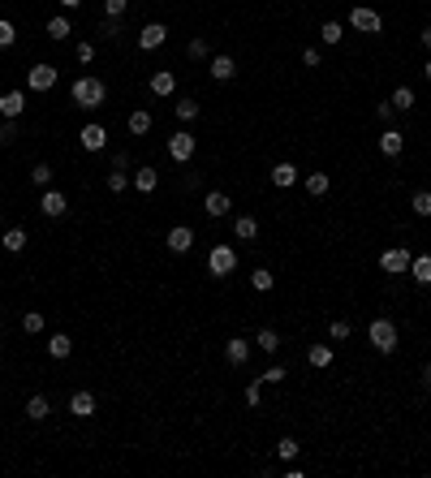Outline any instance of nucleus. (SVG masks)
I'll return each mask as SVG.
<instances>
[{"label": "nucleus", "mask_w": 431, "mask_h": 478, "mask_svg": "<svg viewBox=\"0 0 431 478\" xmlns=\"http://www.w3.org/2000/svg\"><path fill=\"white\" fill-rule=\"evenodd\" d=\"M22 332L39 337V332H43V315H39V310H26V315H22Z\"/></svg>", "instance_id": "40"}, {"label": "nucleus", "mask_w": 431, "mask_h": 478, "mask_svg": "<svg viewBox=\"0 0 431 478\" xmlns=\"http://www.w3.org/2000/svg\"><path fill=\"white\" fill-rule=\"evenodd\" d=\"M164 39H168V26L164 22H142V30H138V47H142V52L164 47Z\"/></svg>", "instance_id": "10"}, {"label": "nucleus", "mask_w": 431, "mask_h": 478, "mask_svg": "<svg viewBox=\"0 0 431 478\" xmlns=\"http://www.w3.org/2000/svg\"><path fill=\"white\" fill-rule=\"evenodd\" d=\"M250 284H254V289H259V293H267V289H272V284H276V276L267 272V267H254V272H250Z\"/></svg>", "instance_id": "35"}, {"label": "nucleus", "mask_w": 431, "mask_h": 478, "mask_svg": "<svg viewBox=\"0 0 431 478\" xmlns=\"http://www.w3.org/2000/svg\"><path fill=\"white\" fill-rule=\"evenodd\" d=\"M26 242H30V233H26L22 225H13V229H5V237H0V246H5L9 254H22V250H26Z\"/></svg>", "instance_id": "19"}, {"label": "nucleus", "mask_w": 431, "mask_h": 478, "mask_svg": "<svg viewBox=\"0 0 431 478\" xmlns=\"http://www.w3.org/2000/svg\"><path fill=\"white\" fill-rule=\"evenodd\" d=\"M130 0H104V18H125Z\"/></svg>", "instance_id": "46"}, {"label": "nucleus", "mask_w": 431, "mask_h": 478, "mask_svg": "<svg viewBox=\"0 0 431 478\" xmlns=\"http://www.w3.org/2000/svg\"><path fill=\"white\" fill-rule=\"evenodd\" d=\"M78 5H82V0H60V9H78Z\"/></svg>", "instance_id": "54"}, {"label": "nucleus", "mask_w": 431, "mask_h": 478, "mask_svg": "<svg viewBox=\"0 0 431 478\" xmlns=\"http://www.w3.org/2000/svg\"><path fill=\"white\" fill-rule=\"evenodd\" d=\"M0 225H5V212H0Z\"/></svg>", "instance_id": "56"}, {"label": "nucleus", "mask_w": 431, "mask_h": 478, "mask_svg": "<svg viewBox=\"0 0 431 478\" xmlns=\"http://www.w3.org/2000/svg\"><path fill=\"white\" fill-rule=\"evenodd\" d=\"M177 91V78H173V69H155L151 73V95H173Z\"/></svg>", "instance_id": "26"}, {"label": "nucleus", "mask_w": 431, "mask_h": 478, "mask_svg": "<svg viewBox=\"0 0 431 478\" xmlns=\"http://www.w3.org/2000/svg\"><path fill=\"white\" fill-rule=\"evenodd\" d=\"M151 125H155V117L147 113V108H134V113H130V121H125V130H130L134 138H142V134L151 130Z\"/></svg>", "instance_id": "22"}, {"label": "nucleus", "mask_w": 431, "mask_h": 478, "mask_svg": "<svg viewBox=\"0 0 431 478\" xmlns=\"http://www.w3.org/2000/svg\"><path fill=\"white\" fill-rule=\"evenodd\" d=\"M332 358H337V354H332V345H311V349H307V362L315 366V371H324V366H332Z\"/></svg>", "instance_id": "29"}, {"label": "nucleus", "mask_w": 431, "mask_h": 478, "mask_svg": "<svg viewBox=\"0 0 431 478\" xmlns=\"http://www.w3.org/2000/svg\"><path fill=\"white\" fill-rule=\"evenodd\" d=\"M47 354H52L56 362H60V358H69V354H74V341L65 337V332H52V337H47Z\"/></svg>", "instance_id": "28"}, {"label": "nucleus", "mask_w": 431, "mask_h": 478, "mask_svg": "<svg viewBox=\"0 0 431 478\" xmlns=\"http://www.w3.org/2000/svg\"><path fill=\"white\" fill-rule=\"evenodd\" d=\"M225 362L229 366H246L250 362V341L246 337H229L225 341Z\"/></svg>", "instance_id": "13"}, {"label": "nucleus", "mask_w": 431, "mask_h": 478, "mask_svg": "<svg viewBox=\"0 0 431 478\" xmlns=\"http://www.w3.org/2000/svg\"><path fill=\"white\" fill-rule=\"evenodd\" d=\"M113 168H117V172H125V168H130V155L117 151V155H113Z\"/></svg>", "instance_id": "51"}, {"label": "nucleus", "mask_w": 431, "mask_h": 478, "mask_svg": "<svg viewBox=\"0 0 431 478\" xmlns=\"http://www.w3.org/2000/svg\"><path fill=\"white\" fill-rule=\"evenodd\" d=\"M233 212V198L225 194V190H212V194H203V216L207 220H225Z\"/></svg>", "instance_id": "11"}, {"label": "nucleus", "mask_w": 431, "mask_h": 478, "mask_svg": "<svg viewBox=\"0 0 431 478\" xmlns=\"http://www.w3.org/2000/svg\"><path fill=\"white\" fill-rule=\"evenodd\" d=\"M406 151V134L401 130H393V125H388V130L384 134H379V155H388V159H397V155H401Z\"/></svg>", "instance_id": "15"}, {"label": "nucleus", "mask_w": 431, "mask_h": 478, "mask_svg": "<svg viewBox=\"0 0 431 478\" xmlns=\"http://www.w3.org/2000/svg\"><path fill=\"white\" fill-rule=\"evenodd\" d=\"M246 405H250V409H259V405H263V379H250V388H246Z\"/></svg>", "instance_id": "43"}, {"label": "nucleus", "mask_w": 431, "mask_h": 478, "mask_svg": "<svg viewBox=\"0 0 431 478\" xmlns=\"http://www.w3.org/2000/svg\"><path fill=\"white\" fill-rule=\"evenodd\" d=\"M302 65H311V69L319 65V47H307V52H302Z\"/></svg>", "instance_id": "50"}, {"label": "nucleus", "mask_w": 431, "mask_h": 478, "mask_svg": "<svg viewBox=\"0 0 431 478\" xmlns=\"http://www.w3.org/2000/svg\"><path fill=\"white\" fill-rule=\"evenodd\" d=\"M69 100H74L78 108H87V113H95V108L108 104V82H104V78H95V73H82V78L69 87Z\"/></svg>", "instance_id": "1"}, {"label": "nucleus", "mask_w": 431, "mask_h": 478, "mask_svg": "<svg viewBox=\"0 0 431 478\" xmlns=\"http://www.w3.org/2000/svg\"><path fill=\"white\" fill-rule=\"evenodd\" d=\"M69 35H74V26H69V18H65V13H56V18H47V39L65 43Z\"/></svg>", "instance_id": "27"}, {"label": "nucleus", "mask_w": 431, "mask_h": 478, "mask_svg": "<svg viewBox=\"0 0 431 478\" xmlns=\"http://www.w3.org/2000/svg\"><path fill=\"white\" fill-rule=\"evenodd\" d=\"M319 39H324L328 47H337V43L345 39V26H341V22H324V26H319Z\"/></svg>", "instance_id": "31"}, {"label": "nucleus", "mask_w": 431, "mask_h": 478, "mask_svg": "<svg viewBox=\"0 0 431 478\" xmlns=\"http://www.w3.org/2000/svg\"><path fill=\"white\" fill-rule=\"evenodd\" d=\"M56 82H60V69L56 65H30L26 69V87L30 91H52Z\"/></svg>", "instance_id": "6"}, {"label": "nucleus", "mask_w": 431, "mask_h": 478, "mask_svg": "<svg viewBox=\"0 0 431 478\" xmlns=\"http://www.w3.org/2000/svg\"><path fill=\"white\" fill-rule=\"evenodd\" d=\"M423 388H431V362L423 366Z\"/></svg>", "instance_id": "52"}, {"label": "nucleus", "mask_w": 431, "mask_h": 478, "mask_svg": "<svg viewBox=\"0 0 431 478\" xmlns=\"http://www.w3.org/2000/svg\"><path fill=\"white\" fill-rule=\"evenodd\" d=\"M13 138H18V117H5V125H0V147H9Z\"/></svg>", "instance_id": "44"}, {"label": "nucleus", "mask_w": 431, "mask_h": 478, "mask_svg": "<svg viewBox=\"0 0 431 478\" xmlns=\"http://www.w3.org/2000/svg\"><path fill=\"white\" fill-rule=\"evenodd\" d=\"M108 190H113V194H125V190H130V177H125V172H108Z\"/></svg>", "instance_id": "45"}, {"label": "nucleus", "mask_w": 431, "mask_h": 478, "mask_svg": "<svg viewBox=\"0 0 431 478\" xmlns=\"http://www.w3.org/2000/svg\"><path fill=\"white\" fill-rule=\"evenodd\" d=\"M302 185H307L311 198H324L328 190H332V177H328V172H307V177H302Z\"/></svg>", "instance_id": "21"}, {"label": "nucleus", "mask_w": 431, "mask_h": 478, "mask_svg": "<svg viewBox=\"0 0 431 478\" xmlns=\"http://www.w3.org/2000/svg\"><path fill=\"white\" fill-rule=\"evenodd\" d=\"M328 337H332V341H349V337H354L349 319H332V323H328Z\"/></svg>", "instance_id": "38"}, {"label": "nucleus", "mask_w": 431, "mask_h": 478, "mask_svg": "<svg viewBox=\"0 0 431 478\" xmlns=\"http://www.w3.org/2000/svg\"><path fill=\"white\" fill-rule=\"evenodd\" d=\"M78 60H82V65H91V60H95V43H78Z\"/></svg>", "instance_id": "48"}, {"label": "nucleus", "mask_w": 431, "mask_h": 478, "mask_svg": "<svg viewBox=\"0 0 431 478\" xmlns=\"http://www.w3.org/2000/svg\"><path fill=\"white\" fill-rule=\"evenodd\" d=\"M13 43H18V26L9 18H0V47H13Z\"/></svg>", "instance_id": "41"}, {"label": "nucleus", "mask_w": 431, "mask_h": 478, "mask_svg": "<svg viewBox=\"0 0 431 478\" xmlns=\"http://www.w3.org/2000/svg\"><path fill=\"white\" fill-rule=\"evenodd\" d=\"M254 349H263L267 358L280 354V332H276V328H259V337H254Z\"/></svg>", "instance_id": "24"}, {"label": "nucleus", "mask_w": 431, "mask_h": 478, "mask_svg": "<svg viewBox=\"0 0 431 478\" xmlns=\"http://www.w3.org/2000/svg\"><path fill=\"white\" fill-rule=\"evenodd\" d=\"M388 104L397 108V113H410V108H414V91H410V87H397V91L388 95Z\"/></svg>", "instance_id": "32"}, {"label": "nucleus", "mask_w": 431, "mask_h": 478, "mask_svg": "<svg viewBox=\"0 0 431 478\" xmlns=\"http://www.w3.org/2000/svg\"><path fill=\"white\" fill-rule=\"evenodd\" d=\"M52 177H56V172L47 168V164H35V168H30V181H35L39 190H47V185H52Z\"/></svg>", "instance_id": "39"}, {"label": "nucleus", "mask_w": 431, "mask_h": 478, "mask_svg": "<svg viewBox=\"0 0 431 478\" xmlns=\"http://www.w3.org/2000/svg\"><path fill=\"white\" fill-rule=\"evenodd\" d=\"M410 259H414V254H410L406 246H393V250L379 254V267H384L388 276H406V272H410Z\"/></svg>", "instance_id": "7"}, {"label": "nucleus", "mask_w": 431, "mask_h": 478, "mask_svg": "<svg viewBox=\"0 0 431 478\" xmlns=\"http://www.w3.org/2000/svg\"><path fill=\"white\" fill-rule=\"evenodd\" d=\"M375 117H379V121H393V117H397V108H393V104L384 100V104H379V108H375Z\"/></svg>", "instance_id": "49"}, {"label": "nucleus", "mask_w": 431, "mask_h": 478, "mask_svg": "<svg viewBox=\"0 0 431 478\" xmlns=\"http://www.w3.org/2000/svg\"><path fill=\"white\" fill-rule=\"evenodd\" d=\"M349 26L362 30V35H379V30H384V18H379L375 9H366V5H354L349 9Z\"/></svg>", "instance_id": "5"}, {"label": "nucleus", "mask_w": 431, "mask_h": 478, "mask_svg": "<svg viewBox=\"0 0 431 478\" xmlns=\"http://www.w3.org/2000/svg\"><path fill=\"white\" fill-rule=\"evenodd\" d=\"M47 413H52V405H47V396H39V392H35V396L26 401V418H30V422H43Z\"/></svg>", "instance_id": "30"}, {"label": "nucleus", "mask_w": 431, "mask_h": 478, "mask_svg": "<svg viewBox=\"0 0 431 478\" xmlns=\"http://www.w3.org/2000/svg\"><path fill=\"white\" fill-rule=\"evenodd\" d=\"M366 341H371L375 354H397V323H393V319H371Z\"/></svg>", "instance_id": "2"}, {"label": "nucleus", "mask_w": 431, "mask_h": 478, "mask_svg": "<svg viewBox=\"0 0 431 478\" xmlns=\"http://www.w3.org/2000/svg\"><path fill=\"white\" fill-rule=\"evenodd\" d=\"M233 237L237 242H254V237H259V220L254 216H237L233 220Z\"/></svg>", "instance_id": "23"}, {"label": "nucleus", "mask_w": 431, "mask_h": 478, "mask_svg": "<svg viewBox=\"0 0 431 478\" xmlns=\"http://www.w3.org/2000/svg\"><path fill=\"white\" fill-rule=\"evenodd\" d=\"M26 113V95L22 91H5L0 95V117H22Z\"/></svg>", "instance_id": "18"}, {"label": "nucleus", "mask_w": 431, "mask_h": 478, "mask_svg": "<svg viewBox=\"0 0 431 478\" xmlns=\"http://www.w3.org/2000/svg\"><path fill=\"white\" fill-rule=\"evenodd\" d=\"M207 73H212L216 82H229V78H237V60L220 52V56H212V60H207Z\"/></svg>", "instance_id": "14"}, {"label": "nucleus", "mask_w": 431, "mask_h": 478, "mask_svg": "<svg viewBox=\"0 0 431 478\" xmlns=\"http://www.w3.org/2000/svg\"><path fill=\"white\" fill-rule=\"evenodd\" d=\"M173 113H177V121H195L203 108H199L195 100H177V104H173Z\"/></svg>", "instance_id": "36"}, {"label": "nucleus", "mask_w": 431, "mask_h": 478, "mask_svg": "<svg viewBox=\"0 0 431 478\" xmlns=\"http://www.w3.org/2000/svg\"><path fill=\"white\" fill-rule=\"evenodd\" d=\"M423 73H427V82H431V60H427V65H423Z\"/></svg>", "instance_id": "55"}, {"label": "nucleus", "mask_w": 431, "mask_h": 478, "mask_svg": "<svg viewBox=\"0 0 431 478\" xmlns=\"http://www.w3.org/2000/svg\"><path fill=\"white\" fill-rule=\"evenodd\" d=\"M285 379H289V375H285V366H267V371H263V384H285Z\"/></svg>", "instance_id": "47"}, {"label": "nucleus", "mask_w": 431, "mask_h": 478, "mask_svg": "<svg viewBox=\"0 0 431 478\" xmlns=\"http://www.w3.org/2000/svg\"><path fill=\"white\" fill-rule=\"evenodd\" d=\"M410 207H414V216H431V190H414V194H410Z\"/></svg>", "instance_id": "34"}, {"label": "nucleus", "mask_w": 431, "mask_h": 478, "mask_svg": "<svg viewBox=\"0 0 431 478\" xmlns=\"http://www.w3.org/2000/svg\"><path fill=\"white\" fill-rule=\"evenodd\" d=\"M164 246H168L173 254H190V250H195V229H190V225H173V229L164 233Z\"/></svg>", "instance_id": "9"}, {"label": "nucleus", "mask_w": 431, "mask_h": 478, "mask_svg": "<svg viewBox=\"0 0 431 478\" xmlns=\"http://www.w3.org/2000/svg\"><path fill=\"white\" fill-rule=\"evenodd\" d=\"M298 453H302V444H298V440H294V435H285V440H280V444H276V457H280V461H294V457H298Z\"/></svg>", "instance_id": "37"}, {"label": "nucleus", "mask_w": 431, "mask_h": 478, "mask_svg": "<svg viewBox=\"0 0 431 478\" xmlns=\"http://www.w3.org/2000/svg\"><path fill=\"white\" fill-rule=\"evenodd\" d=\"M233 267H237V250L229 242H216L212 254H207V272H212V276H229Z\"/></svg>", "instance_id": "3"}, {"label": "nucleus", "mask_w": 431, "mask_h": 478, "mask_svg": "<svg viewBox=\"0 0 431 478\" xmlns=\"http://www.w3.org/2000/svg\"><path fill=\"white\" fill-rule=\"evenodd\" d=\"M130 185H134V190H138V194H151V190H155V185H159V172H155V168H151V164H142V168H138V172H130Z\"/></svg>", "instance_id": "17"}, {"label": "nucleus", "mask_w": 431, "mask_h": 478, "mask_svg": "<svg viewBox=\"0 0 431 478\" xmlns=\"http://www.w3.org/2000/svg\"><path fill=\"white\" fill-rule=\"evenodd\" d=\"M69 413H74V418H95V392L78 388V392L69 396Z\"/></svg>", "instance_id": "16"}, {"label": "nucleus", "mask_w": 431, "mask_h": 478, "mask_svg": "<svg viewBox=\"0 0 431 478\" xmlns=\"http://www.w3.org/2000/svg\"><path fill=\"white\" fill-rule=\"evenodd\" d=\"M410 276L427 289V284H431V254H414V259H410Z\"/></svg>", "instance_id": "25"}, {"label": "nucleus", "mask_w": 431, "mask_h": 478, "mask_svg": "<svg viewBox=\"0 0 431 478\" xmlns=\"http://www.w3.org/2000/svg\"><path fill=\"white\" fill-rule=\"evenodd\" d=\"M95 35L108 39V43H117V39H121V18H104L100 26H95Z\"/></svg>", "instance_id": "33"}, {"label": "nucleus", "mask_w": 431, "mask_h": 478, "mask_svg": "<svg viewBox=\"0 0 431 478\" xmlns=\"http://www.w3.org/2000/svg\"><path fill=\"white\" fill-rule=\"evenodd\" d=\"M39 212H43L47 220H60V216L69 212V198L60 194V190H52V185H47V190H43V198H39Z\"/></svg>", "instance_id": "12"}, {"label": "nucleus", "mask_w": 431, "mask_h": 478, "mask_svg": "<svg viewBox=\"0 0 431 478\" xmlns=\"http://www.w3.org/2000/svg\"><path fill=\"white\" fill-rule=\"evenodd\" d=\"M423 47H427V52H431V26L423 30Z\"/></svg>", "instance_id": "53"}, {"label": "nucleus", "mask_w": 431, "mask_h": 478, "mask_svg": "<svg viewBox=\"0 0 431 478\" xmlns=\"http://www.w3.org/2000/svg\"><path fill=\"white\" fill-rule=\"evenodd\" d=\"M272 185H276V190H289V185H298V168L289 164V159L272 164Z\"/></svg>", "instance_id": "20"}, {"label": "nucleus", "mask_w": 431, "mask_h": 478, "mask_svg": "<svg viewBox=\"0 0 431 478\" xmlns=\"http://www.w3.org/2000/svg\"><path fill=\"white\" fill-rule=\"evenodd\" d=\"M190 60H212V47H207V39H190Z\"/></svg>", "instance_id": "42"}, {"label": "nucleus", "mask_w": 431, "mask_h": 478, "mask_svg": "<svg viewBox=\"0 0 431 478\" xmlns=\"http://www.w3.org/2000/svg\"><path fill=\"white\" fill-rule=\"evenodd\" d=\"M195 151H199V138L190 134V130H177V134L168 138V159H177V164H190Z\"/></svg>", "instance_id": "4"}, {"label": "nucleus", "mask_w": 431, "mask_h": 478, "mask_svg": "<svg viewBox=\"0 0 431 478\" xmlns=\"http://www.w3.org/2000/svg\"><path fill=\"white\" fill-rule=\"evenodd\" d=\"M78 147H82V151H104L108 147V130H104V125L100 121H91V125H82V130H78Z\"/></svg>", "instance_id": "8"}]
</instances>
